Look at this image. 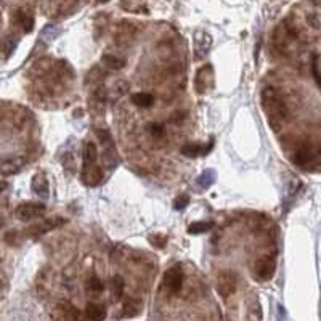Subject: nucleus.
Masks as SVG:
<instances>
[{"instance_id": "f257e3e1", "label": "nucleus", "mask_w": 321, "mask_h": 321, "mask_svg": "<svg viewBox=\"0 0 321 321\" xmlns=\"http://www.w3.org/2000/svg\"><path fill=\"white\" fill-rule=\"evenodd\" d=\"M262 106L270 126L278 130L288 118V106L282 102L281 95L274 88H265L262 92Z\"/></svg>"}, {"instance_id": "f03ea898", "label": "nucleus", "mask_w": 321, "mask_h": 321, "mask_svg": "<svg viewBox=\"0 0 321 321\" xmlns=\"http://www.w3.org/2000/svg\"><path fill=\"white\" fill-rule=\"evenodd\" d=\"M183 284V270L180 265H174L169 270L164 273L162 278V286L166 288V291H169L170 294H175L180 291V288Z\"/></svg>"}, {"instance_id": "7ed1b4c3", "label": "nucleus", "mask_w": 321, "mask_h": 321, "mask_svg": "<svg viewBox=\"0 0 321 321\" xmlns=\"http://www.w3.org/2000/svg\"><path fill=\"white\" fill-rule=\"evenodd\" d=\"M217 292L226 299L236 291V274L234 272L230 270H224L217 274Z\"/></svg>"}, {"instance_id": "20e7f679", "label": "nucleus", "mask_w": 321, "mask_h": 321, "mask_svg": "<svg viewBox=\"0 0 321 321\" xmlns=\"http://www.w3.org/2000/svg\"><path fill=\"white\" fill-rule=\"evenodd\" d=\"M45 214V206L39 204V202H22L18 206L16 209V216L21 220H34V218H39Z\"/></svg>"}, {"instance_id": "39448f33", "label": "nucleus", "mask_w": 321, "mask_h": 321, "mask_svg": "<svg viewBox=\"0 0 321 321\" xmlns=\"http://www.w3.org/2000/svg\"><path fill=\"white\" fill-rule=\"evenodd\" d=\"M274 268H276V264H274L273 257L270 256H265V257H260L258 260L256 262V266H254V273L258 280L262 281H266L273 276L274 273Z\"/></svg>"}, {"instance_id": "423d86ee", "label": "nucleus", "mask_w": 321, "mask_h": 321, "mask_svg": "<svg viewBox=\"0 0 321 321\" xmlns=\"http://www.w3.org/2000/svg\"><path fill=\"white\" fill-rule=\"evenodd\" d=\"M212 80H214V72H212V68L210 66H204L201 68L200 71L196 74V92L200 95H204L206 92L209 90V87L212 86Z\"/></svg>"}, {"instance_id": "0eeeda50", "label": "nucleus", "mask_w": 321, "mask_h": 321, "mask_svg": "<svg viewBox=\"0 0 321 321\" xmlns=\"http://www.w3.org/2000/svg\"><path fill=\"white\" fill-rule=\"evenodd\" d=\"M24 166V160L20 158H8L0 160V174L2 175H13Z\"/></svg>"}, {"instance_id": "6e6552de", "label": "nucleus", "mask_w": 321, "mask_h": 321, "mask_svg": "<svg viewBox=\"0 0 321 321\" xmlns=\"http://www.w3.org/2000/svg\"><path fill=\"white\" fill-rule=\"evenodd\" d=\"M79 320V313L74 307H71L70 304L60 305L55 315V321H78Z\"/></svg>"}, {"instance_id": "1a4fd4ad", "label": "nucleus", "mask_w": 321, "mask_h": 321, "mask_svg": "<svg viewBox=\"0 0 321 321\" xmlns=\"http://www.w3.org/2000/svg\"><path fill=\"white\" fill-rule=\"evenodd\" d=\"M96 158H98V151L95 144L92 142L86 143V146H84V170L94 167V164L96 162Z\"/></svg>"}, {"instance_id": "9d476101", "label": "nucleus", "mask_w": 321, "mask_h": 321, "mask_svg": "<svg viewBox=\"0 0 321 321\" xmlns=\"http://www.w3.org/2000/svg\"><path fill=\"white\" fill-rule=\"evenodd\" d=\"M63 222H66V220H61V218H58V220H45V222H40V224H36L34 226H30L28 230V233H30V234H42L45 232L52 230V228L61 225Z\"/></svg>"}, {"instance_id": "9b49d317", "label": "nucleus", "mask_w": 321, "mask_h": 321, "mask_svg": "<svg viewBox=\"0 0 321 321\" xmlns=\"http://www.w3.org/2000/svg\"><path fill=\"white\" fill-rule=\"evenodd\" d=\"M102 64L106 68V70H122V68L126 66V60L120 58V56H116V55H110V53H106V55L102 56Z\"/></svg>"}, {"instance_id": "f8f14e48", "label": "nucleus", "mask_w": 321, "mask_h": 321, "mask_svg": "<svg viewBox=\"0 0 321 321\" xmlns=\"http://www.w3.org/2000/svg\"><path fill=\"white\" fill-rule=\"evenodd\" d=\"M32 191L42 198L48 196V182H47V178H45V175L39 174L32 178Z\"/></svg>"}, {"instance_id": "ddd939ff", "label": "nucleus", "mask_w": 321, "mask_h": 321, "mask_svg": "<svg viewBox=\"0 0 321 321\" xmlns=\"http://www.w3.org/2000/svg\"><path fill=\"white\" fill-rule=\"evenodd\" d=\"M14 21L18 22V24L24 29V32H30V30L34 29V18L30 16L29 13L22 12V10H18L14 13Z\"/></svg>"}, {"instance_id": "4468645a", "label": "nucleus", "mask_w": 321, "mask_h": 321, "mask_svg": "<svg viewBox=\"0 0 321 321\" xmlns=\"http://www.w3.org/2000/svg\"><path fill=\"white\" fill-rule=\"evenodd\" d=\"M103 178V170L100 167H90V169L84 170V182L87 185H98Z\"/></svg>"}, {"instance_id": "2eb2a0df", "label": "nucleus", "mask_w": 321, "mask_h": 321, "mask_svg": "<svg viewBox=\"0 0 321 321\" xmlns=\"http://www.w3.org/2000/svg\"><path fill=\"white\" fill-rule=\"evenodd\" d=\"M106 70L102 66H94V68H90V71H87L86 74V84L88 86V84H96V82H100L103 80V78H106Z\"/></svg>"}, {"instance_id": "dca6fc26", "label": "nucleus", "mask_w": 321, "mask_h": 321, "mask_svg": "<svg viewBox=\"0 0 321 321\" xmlns=\"http://www.w3.org/2000/svg\"><path fill=\"white\" fill-rule=\"evenodd\" d=\"M86 316L90 321H102L104 320V308L98 304H88L86 307Z\"/></svg>"}, {"instance_id": "f3484780", "label": "nucleus", "mask_w": 321, "mask_h": 321, "mask_svg": "<svg viewBox=\"0 0 321 321\" xmlns=\"http://www.w3.org/2000/svg\"><path fill=\"white\" fill-rule=\"evenodd\" d=\"M312 158V152H310V146L308 144H300L299 148L294 151V162L296 164H307Z\"/></svg>"}, {"instance_id": "a211bd4d", "label": "nucleus", "mask_w": 321, "mask_h": 321, "mask_svg": "<svg viewBox=\"0 0 321 321\" xmlns=\"http://www.w3.org/2000/svg\"><path fill=\"white\" fill-rule=\"evenodd\" d=\"M16 45H18V37L16 36H8V37H5V39L2 40V44H0V52L4 53L5 58H8L12 53L14 52V48H16Z\"/></svg>"}, {"instance_id": "6ab92c4d", "label": "nucleus", "mask_w": 321, "mask_h": 321, "mask_svg": "<svg viewBox=\"0 0 321 321\" xmlns=\"http://www.w3.org/2000/svg\"><path fill=\"white\" fill-rule=\"evenodd\" d=\"M132 100L136 106H142V108H150V106L154 103V96L146 92H138L132 96Z\"/></svg>"}, {"instance_id": "aec40b11", "label": "nucleus", "mask_w": 321, "mask_h": 321, "mask_svg": "<svg viewBox=\"0 0 321 321\" xmlns=\"http://www.w3.org/2000/svg\"><path fill=\"white\" fill-rule=\"evenodd\" d=\"M210 36L209 34H206V32H196V36H194V44H196V48H198V52H201V53H204V52H208L209 50V47H210Z\"/></svg>"}, {"instance_id": "412c9836", "label": "nucleus", "mask_w": 321, "mask_h": 321, "mask_svg": "<svg viewBox=\"0 0 321 321\" xmlns=\"http://www.w3.org/2000/svg\"><path fill=\"white\" fill-rule=\"evenodd\" d=\"M124 289H126V282L120 276H114L111 280V292L114 299H120L122 294H124Z\"/></svg>"}, {"instance_id": "4be33fe9", "label": "nucleus", "mask_w": 321, "mask_h": 321, "mask_svg": "<svg viewBox=\"0 0 321 321\" xmlns=\"http://www.w3.org/2000/svg\"><path fill=\"white\" fill-rule=\"evenodd\" d=\"M212 226H214L212 222H194V224H191L188 226V233L190 234H201V233L209 232Z\"/></svg>"}, {"instance_id": "5701e85b", "label": "nucleus", "mask_w": 321, "mask_h": 321, "mask_svg": "<svg viewBox=\"0 0 321 321\" xmlns=\"http://www.w3.org/2000/svg\"><path fill=\"white\" fill-rule=\"evenodd\" d=\"M182 154L186 158H196V156L202 154V146L198 143H186L185 146L182 148Z\"/></svg>"}, {"instance_id": "b1692460", "label": "nucleus", "mask_w": 321, "mask_h": 321, "mask_svg": "<svg viewBox=\"0 0 321 321\" xmlns=\"http://www.w3.org/2000/svg\"><path fill=\"white\" fill-rule=\"evenodd\" d=\"M87 289L92 292H102L104 286H103V282L100 278H96V276H92L88 281H87Z\"/></svg>"}, {"instance_id": "393cba45", "label": "nucleus", "mask_w": 321, "mask_h": 321, "mask_svg": "<svg viewBox=\"0 0 321 321\" xmlns=\"http://www.w3.org/2000/svg\"><path fill=\"white\" fill-rule=\"evenodd\" d=\"M58 34H60V28H56L55 24H48L47 28L42 30V37H44V39H47V40H53Z\"/></svg>"}, {"instance_id": "a878e982", "label": "nucleus", "mask_w": 321, "mask_h": 321, "mask_svg": "<svg viewBox=\"0 0 321 321\" xmlns=\"http://www.w3.org/2000/svg\"><path fill=\"white\" fill-rule=\"evenodd\" d=\"M148 132H150L151 136L159 138V136H162V134H164V126L162 124H158V122H152V124L148 126Z\"/></svg>"}, {"instance_id": "bb28decb", "label": "nucleus", "mask_w": 321, "mask_h": 321, "mask_svg": "<svg viewBox=\"0 0 321 321\" xmlns=\"http://www.w3.org/2000/svg\"><path fill=\"white\" fill-rule=\"evenodd\" d=\"M96 136H98V140H100L104 144V146H111L112 140H111V134L108 130H104V128H98V130H96Z\"/></svg>"}, {"instance_id": "cd10ccee", "label": "nucleus", "mask_w": 321, "mask_h": 321, "mask_svg": "<svg viewBox=\"0 0 321 321\" xmlns=\"http://www.w3.org/2000/svg\"><path fill=\"white\" fill-rule=\"evenodd\" d=\"M188 204H190V196L182 194V196H178L177 200L174 201V208L177 209V210H183Z\"/></svg>"}, {"instance_id": "c85d7f7f", "label": "nucleus", "mask_w": 321, "mask_h": 321, "mask_svg": "<svg viewBox=\"0 0 321 321\" xmlns=\"http://www.w3.org/2000/svg\"><path fill=\"white\" fill-rule=\"evenodd\" d=\"M112 90H114V94H118V95H126L128 92V84L126 80H118L114 84Z\"/></svg>"}, {"instance_id": "c756f323", "label": "nucleus", "mask_w": 321, "mask_h": 321, "mask_svg": "<svg viewBox=\"0 0 321 321\" xmlns=\"http://www.w3.org/2000/svg\"><path fill=\"white\" fill-rule=\"evenodd\" d=\"M150 242L154 244L156 248L162 249L166 246V242H167V238L164 234H154V236H151V238H150Z\"/></svg>"}, {"instance_id": "7c9ffc66", "label": "nucleus", "mask_w": 321, "mask_h": 321, "mask_svg": "<svg viewBox=\"0 0 321 321\" xmlns=\"http://www.w3.org/2000/svg\"><path fill=\"white\" fill-rule=\"evenodd\" d=\"M5 241L12 244V246H16V244L20 242V238H18V233L16 232H10V233H6L5 236Z\"/></svg>"}, {"instance_id": "2f4dec72", "label": "nucleus", "mask_w": 321, "mask_h": 321, "mask_svg": "<svg viewBox=\"0 0 321 321\" xmlns=\"http://www.w3.org/2000/svg\"><path fill=\"white\" fill-rule=\"evenodd\" d=\"M313 76H315V80L320 82V74H318V55H313Z\"/></svg>"}, {"instance_id": "473e14b6", "label": "nucleus", "mask_w": 321, "mask_h": 321, "mask_svg": "<svg viewBox=\"0 0 321 321\" xmlns=\"http://www.w3.org/2000/svg\"><path fill=\"white\" fill-rule=\"evenodd\" d=\"M6 186H8V185H6V183H5V182H2V180H0V193H2V191H4V190H6Z\"/></svg>"}, {"instance_id": "72a5a7b5", "label": "nucleus", "mask_w": 321, "mask_h": 321, "mask_svg": "<svg viewBox=\"0 0 321 321\" xmlns=\"http://www.w3.org/2000/svg\"><path fill=\"white\" fill-rule=\"evenodd\" d=\"M2 226H4V218L0 217V228H2Z\"/></svg>"}, {"instance_id": "f704fd0d", "label": "nucleus", "mask_w": 321, "mask_h": 321, "mask_svg": "<svg viewBox=\"0 0 321 321\" xmlns=\"http://www.w3.org/2000/svg\"><path fill=\"white\" fill-rule=\"evenodd\" d=\"M108 0H98V4H106Z\"/></svg>"}, {"instance_id": "c9c22d12", "label": "nucleus", "mask_w": 321, "mask_h": 321, "mask_svg": "<svg viewBox=\"0 0 321 321\" xmlns=\"http://www.w3.org/2000/svg\"><path fill=\"white\" fill-rule=\"evenodd\" d=\"M0 291H2V281H0Z\"/></svg>"}]
</instances>
